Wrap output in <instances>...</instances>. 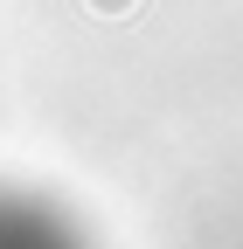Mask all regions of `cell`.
I'll use <instances>...</instances> for the list:
<instances>
[{"mask_svg": "<svg viewBox=\"0 0 243 249\" xmlns=\"http://www.w3.org/2000/svg\"><path fill=\"white\" fill-rule=\"evenodd\" d=\"M83 7H90V14H104V21H125L139 0H83Z\"/></svg>", "mask_w": 243, "mask_h": 249, "instance_id": "cell-1", "label": "cell"}]
</instances>
